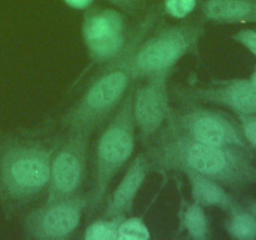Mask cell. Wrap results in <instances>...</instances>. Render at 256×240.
Listing matches in <instances>:
<instances>
[{
    "label": "cell",
    "mask_w": 256,
    "mask_h": 240,
    "mask_svg": "<svg viewBox=\"0 0 256 240\" xmlns=\"http://www.w3.org/2000/svg\"><path fill=\"white\" fill-rule=\"evenodd\" d=\"M88 209V196L82 192L55 202H45L24 220V232L35 240H64L82 224Z\"/></svg>",
    "instance_id": "ba28073f"
},
{
    "label": "cell",
    "mask_w": 256,
    "mask_h": 240,
    "mask_svg": "<svg viewBox=\"0 0 256 240\" xmlns=\"http://www.w3.org/2000/svg\"><path fill=\"white\" fill-rule=\"evenodd\" d=\"M170 75L172 72L152 75L132 89V115L144 142L152 139L162 129L172 112L169 102Z\"/></svg>",
    "instance_id": "30bf717a"
},
{
    "label": "cell",
    "mask_w": 256,
    "mask_h": 240,
    "mask_svg": "<svg viewBox=\"0 0 256 240\" xmlns=\"http://www.w3.org/2000/svg\"><path fill=\"white\" fill-rule=\"evenodd\" d=\"M186 102H205L228 108L236 114H256V88L250 79L215 82L210 86L184 90Z\"/></svg>",
    "instance_id": "8fae6325"
},
{
    "label": "cell",
    "mask_w": 256,
    "mask_h": 240,
    "mask_svg": "<svg viewBox=\"0 0 256 240\" xmlns=\"http://www.w3.org/2000/svg\"><path fill=\"white\" fill-rule=\"evenodd\" d=\"M198 0H165V12L175 19H185L195 10Z\"/></svg>",
    "instance_id": "d6986e66"
},
{
    "label": "cell",
    "mask_w": 256,
    "mask_h": 240,
    "mask_svg": "<svg viewBox=\"0 0 256 240\" xmlns=\"http://www.w3.org/2000/svg\"><path fill=\"white\" fill-rule=\"evenodd\" d=\"M168 119L180 132L202 144L250 149L236 122L225 112L199 102H188L178 112L172 110Z\"/></svg>",
    "instance_id": "52a82bcc"
},
{
    "label": "cell",
    "mask_w": 256,
    "mask_h": 240,
    "mask_svg": "<svg viewBox=\"0 0 256 240\" xmlns=\"http://www.w3.org/2000/svg\"><path fill=\"white\" fill-rule=\"evenodd\" d=\"M135 145L136 125L132 115V89H129L95 148L92 185L88 196V209L92 212L105 202L114 178L132 159Z\"/></svg>",
    "instance_id": "277c9868"
},
{
    "label": "cell",
    "mask_w": 256,
    "mask_h": 240,
    "mask_svg": "<svg viewBox=\"0 0 256 240\" xmlns=\"http://www.w3.org/2000/svg\"><path fill=\"white\" fill-rule=\"evenodd\" d=\"M250 80H252V84H254V86L256 88V68H255L254 72H252V78H250Z\"/></svg>",
    "instance_id": "cb8c5ba5"
},
{
    "label": "cell",
    "mask_w": 256,
    "mask_h": 240,
    "mask_svg": "<svg viewBox=\"0 0 256 240\" xmlns=\"http://www.w3.org/2000/svg\"><path fill=\"white\" fill-rule=\"evenodd\" d=\"M149 170V164L144 154L138 155L130 162L124 176L108 199L104 218L126 216L132 212L135 199L146 180Z\"/></svg>",
    "instance_id": "7c38bea8"
},
{
    "label": "cell",
    "mask_w": 256,
    "mask_h": 240,
    "mask_svg": "<svg viewBox=\"0 0 256 240\" xmlns=\"http://www.w3.org/2000/svg\"><path fill=\"white\" fill-rule=\"evenodd\" d=\"M59 142L32 135L10 139L0 149V196L9 206H25L46 192Z\"/></svg>",
    "instance_id": "7a4b0ae2"
},
{
    "label": "cell",
    "mask_w": 256,
    "mask_h": 240,
    "mask_svg": "<svg viewBox=\"0 0 256 240\" xmlns=\"http://www.w3.org/2000/svg\"><path fill=\"white\" fill-rule=\"evenodd\" d=\"M202 12L218 24H256V0H208Z\"/></svg>",
    "instance_id": "5bb4252c"
},
{
    "label": "cell",
    "mask_w": 256,
    "mask_h": 240,
    "mask_svg": "<svg viewBox=\"0 0 256 240\" xmlns=\"http://www.w3.org/2000/svg\"><path fill=\"white\" fill-rule=\"evenodd\" d=\"M152 238L150 230L144 220L140 218L126 216L120 222L118 230V240H148Z\"/></svg>",
    "instance_id": "ac0fdd59"
},
{
    "label": "cell",
    "mask_w": 256,
    "mask_h": 240,
    "mask_svg": "<svg viewBox=\"0 0 256 240\" xmlns=\"http://www.w3.org/2000/svg\"><path fill=\"white\" fill-rule=\"evenodd\" d=\"M246 210H249V212H252V215H254V216H255V219H256V202H250V204L248 205Z\"/></svg>",
    "instance_id": "603a6c76"
},
{
    "label": "cell",
    "mask_w": 256,
    "mask_h": 240,
    "mask_svg": "<svg viewBox=\"0 0 256 240\" xmlns=\"http://www.w3.org/2000/svg\"><path fill=\"white\" fill-rule=\"evenodd\" d=\"M204 32L202 24H182L149 34L132 58V80L138 82L159 72H172L182 58L196 52Z\"/></svg>",
    "instance_id": "5b68a950"
},
{
    "label": "cell",
    "mask_w": 256,
    "mask_h": 240,
    "mask_svg": "<svg viewBox=\"0 0 256 240\" xmlns=\"http://www.w3.org/2000/svg\"><path fill=\"white\" fill-rule=\"evenodd\" d=\"M238 119L245 142L250 148L256 149V114H238Z\"/></svg>",
    "instance_id": "ffe728a7"
},
{
    "label": "cell",
    "mask_w": 256,
    "mask_h": 240,
    "mask_svg": "<svg viewBox=\"0 0 256 240\" xmlns=\"http://www.w3.org/2000/svg\"><path fill=\"white\" fill-rule=\"evenodd\" d=\"M154 18H146L129 36L126 46L108 68L92 82L79 102L62 119L68 128H89L94 130L112 110L116 109L126 95L132 76V65L136 48L152 32Z\"/></svg>",
    "instance_id": "3957f363"
},
{
    "label": "cell",
    "mask_w": 256,
    "mask_h": 240,
    "mask_svg": "<svg viewBox=\"0 0 256 240\" xmlns=\"http://www.w3.org/2000/svg\"><path fill=\"white\" fill-rule=\"evenodd\" d=\"M64 2L65 4L69 5V6L72 8V9L84 10V9H88V8L92 4L94 0H64Z\"/></svg>",
    "instance_id": "7402d4cb"
},
{
    "label": "cell",
    "mask_w": 256,
    "mask_h": 240,
    "mask_svg": "<svg viewBox=\"0 0 256 240\" xmlns=\"http://www.w3.org/2000/svg\"><path fill=\"white\" fill-rule=\"evenodd\" d=\"M182 174L189 180L192 202L204 208H218L226 212L238 206L232 195L216 180L190 170H186Z\"/></svg>",
    "instance_id": "4fadbf2b"
},
{
    "label": "cell",
    "mask_w": 256,
    "mask_h": 240,
    "mask_svg": "<svg viewBox=\"0 0 256 240\" xmlns=\"http://www.w3.org/2000/svg\"><path fill=\"white\" fill-rule=\"evenodd\" d=\"M226 232L230 238L238 240L256 239V219L246 209H242L238 205L229 212V219L225 225Z\"/></svg>",
    "instance_id": "2e32d148"
},
{
    "label": "cell",
    "mask_w": 256,
    "mask_h": 240,
    "mask_svg": "<svg viewBox=\"0 0 256 240\" xmlns=\"http://www.w3.org/2000/svg\"><path fill=\"white\" fill-rule=\"evenodd\" d=\"M82 35L95 64H108L114 60L129 40L124 15L114 9L88 12L82 22Z\"/></svg>",
    "instance_id": "9c48e42d"
},
{
    "label": "cell",
    "mask_w": 256,
    "mask_h": 240,
    "mask_svg": "<svg viewBox=\"0 0 256 240\" xmlns=\"http://www.w3.org/2000/svg\"><path fill=\"white\" fill-rule=\"evenodd\" d=\"M125 216L104 218L92 222L85 230L86 240H118V230Z\"/></svg>",
    "instance_id": "e0dca14e"
},
{
    "label": "cell",
    "mask_w": 256,
    "mask_h": 240,
    "mask_svg": "<svg viewBox=\"0 0 256 240\" xmlns=\"http://www.w3.org/2000/svg\"><path fill=\"white\" fill-rule=\"evenodd\" d=\"M232 40L256 56V29H242L232 35Z\"/></svg>",
    "instance_id": "44dd1931"
},
{
    "label": "cell",
    "mask_w": 256,
    "mask_h": 240,
    "mask_svg": "<svg viewBox=\"0 0 256 240\" xmlns=\"http://www.w3.org/2000/svg\"><path fill=\"white\" fill-rule=\"evenodd\" d=\"M180 229L186 232L190 239L206 240L212 236L209 218L205 212L204 206L192 202L188 204L182 212Z\"/></svg>",
    "instance_id": "9a60e30c"
},
{
    "label": "cell",
    "mask_w": 256,
    "mask_h": 240,
    "mask_svg": "<svg viewBox=\"0 0 256 240\" xmlns=\"http://www.w3.org/2000/svg\"><path fill=\"white\" fill-rule=\"evenodd\" d=\"M145 158L150 170L162 172L190 170L212 178L230 189H242L256 182V165L250 149L202 144L180 132L169 119L154 136Z\"/></svg>",
    "instance_id": "6da1fadb"
},
{
    "label": "cell",
    "mask_w": 256,
    "mask_h": 240,
    "mask_svg": "<svg viewBox=\"0 0 256 240\" xmlns=\"http://www.w3.org/2000/svg\"><path fill=\"white\" fill-rule=\"evenodd\" d=\"M68 136L59 142L52 160L46 202L80 194L86 176L92 134L89 128L68 129Z\"/></svg>",
    "instance_id": "8992f818"
}]
</instances>
